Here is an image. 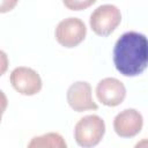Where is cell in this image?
<instances>
[{
	"label": "cell",
	"instance_id": "13",
	"mask_svg": "<svg viewBox=\"0 0 148 148\" xmlns=\"http://www.w3.org/2000/svg\"><path fill=\"white\" fill-rule=\"evenodd\" d=\"M7 106H8V98H7L6 94L2 90H0V123H1L2 114L6 111Z\"/></svg>",
	"mask_w": 148,
	"mask_h": 148
},
{
	"label": "cell",
	"instance_id": "2",
	"mask_svg": "<svg viewBox=\"0 0 148 148\" xmlns=\"http://www.w3.org/2000/svg\"><path fill=\"white\" fill-rule=\"evenodd\" d=\"M105 134V123L97 114L82 117L74 127L75 142L83 148L97 146Z\"/></svg>",
	"mask_w": 148,
	"mask_h": 148
},
{
	"label": "cell",
	"instance_id": "11",
	"mask_svg": "<svg viewBox=\"0 0 148 148\" xmlns=\"http://www.w3.org/2000/svg\"><path fill=\"white\" fill-rule=\"evenodd\" d=\"M18 3V0H0V14L13 10Z\"/></svg>",
	"mask_w": 148,
	"mask_h": 148
},
{
	"label": "cell",
	"instance_id": "6",
	"mask_svg": "<svg viewBox=\"0 0 148 148\" xmlns=\"http://www.w3.org/2000/svg\"><path fill=\"white\" fill-rule=\"evenodd\" d=\"M68 105L76 112L97 110L98 105L92 98V89L87 81H76L72 83L66 94Z\"/></svg>",
	"mask_w": 148,
	"mask_h": 148
},
{
	"label": "cell",
	"instance_id": "1",
	"mask_svg": "<svg viewBox=\"0 0 148 148\" xmlns=\"http://www.w3.org/2000/svg\"><path fill=\"white\" fill-rule=\"evenodd\" d=\"M148 61V42L143 34L124 32L113 47V64L124 76H138L143 73Z\"/></svg>",
	"mask_w": 148,
	"mask_h": 148
},
{
	"label": "cell",
	"instance_id": "9",
	"mask_svg": "<svg viewBox=\"0 0 148 148\" xmlns=\"http://www.w3.org/2000/svg\"><path fill=\"white\" fill-rule=\"evenodd\" d=\"M29 148H66L67 143L64 136L57 132H49L34 136L28 143Z\"/></svg>",
	"mask_w": 148,
	"mask_h": 148
},
{
	"label": "cell",
	"instance_id": "7",
	"mask_svg": "<svg viewBox=\"0 0 148 148\" xmlns=\"http://www.w3.org/2000/svg\"><path fill=\"white\" fill-rule=\"evenodd\" d=\"M95 92L98 102L105 106L114 108L124 102L126 97V87L116 77H104L97 83Z\"/></svg>",
	"mask_w": 148,
	"mask_h": 148
},
{
	"label": "cell",
	"instance_id": "5",
	"mask_svg": "<svg viewBox=\"0 0 148 148\" xmlns=\"http://www.w3.org/2000/svg\"><path fill=\"white\" fill-rule=\"evenodd\" d=\"M9 81L12 87L21 95L34 96L42 90L43 82L39 74L27 66H18L10 73Z\"/></svg>",
	"mask_w": 148,
	"mask_h": 148
},
{
	"label": "cell",
	"instance_id": "10",
	"mask_svg": "<svg viewBox=\"0 0 148 148\" xmlns=\"http://www.w3.org/2000/svg\"><path fill=\"white\" fill-rule=\"evenodd\" d=\"M97 0H62L64 6L69 10H83L92 6Z\"/></svg>",
	"mask_w": 148,
	"mask_h": 148
},
{
	"label": "cell",
	"instance_id": "12",
	"mask_svg": "<svg viewBox=\"0 0 148 148\" xmlns=\"http://www.w3.org/2000/svg\"><path fill=\"white\" fill-rule=\"evenodd\" d=\"M8 66H9L8 56H7V53L5 51L0 50V76H2L7 72Z\"/></svg>",
	"mask_w": 148,
	"mask_h": 148
},
{
	"label": "cell",
	"instance_id": "4",
	"mask_svg": "<svg viewBox=\"0 0 148 148\" xmlns=\"http://www.w3.org/2000/svg\"><path fill=\"white\" fill-rule=\"evenodd\" d=\"M87 35L84 22L79 17H67L61 20L54 31L56 40L64 47L72 49L80 45Z\"/></svg>",
	"mask_w": 148,
	"mask_h": 148
},
{
	"label": "cell",
	"instance_id": "3",
	"mask_svg": "<svg viewBox=\"0 0 148 148\" xmlns=\"http://www.w3.org/2000/svg\"><path fill=\"white\" fill-rule=\"evenodd\" d=\"M121 22L120 9L110 3L98 6L90 15L89 24L91 30L102 37L111 35Z\"/></svg>",
	"mask_w": 148,
	"mask_h": 148
},
{
	"label": "cell",
	"instance_id": "8",
	"mask_svg": "<svg viewBox=\"0 0 148 148\" xmlns=\"http://www.w3.org/2000/svg\"><path fill=\"white\" fill-rule=\"evenodd\" d=\"M143 126V117L136 109H125L116 114L113 130L120 138H133L138 135Z\"/></svg>",
	"mask_w": 148,
	"mask_h": 148
}]
</instances>
